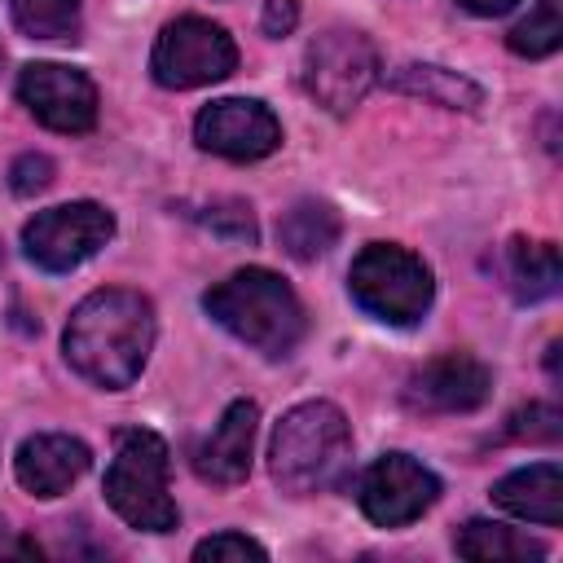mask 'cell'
Wrapping results in <instances>:
<instances>
[{"mask_svg": "<svg viewBox=\"0 0 563 563\" xmlns=\"http://www.w3.org/2000/svg\"><path fill=\"white\" fill-rule=\"evenodd\" d=\"M66 361L79 378L123 391L141 378L154 347V303L141 290H92L66 321Z\"/></svg>", "mask_w": 563, "mask_h": 563, "instance_id": "obj_1", "label": "cell"}, {"mask_svg": "<svg viewBox=\"0 0 563 563\" xmlns=\"http://www.w3.org/2000/svg\"><path fill=\"white\" fill-rule=\"evenodd\" d=\"M352 466V427L339 405L330 400H303L295 405L268 444V471L282 493L312 497L334 484H343Z\"/></svg>", "mask_w": 563, "mask_h": 563, "instance_id": "obj_2", "label": "cell"}, {"mask_svg": "<svg viewBox=\"0 0 563 563\" xmlns=\"http://www.w3.org/2000/svg\"><path fill=\"white\" fill-rule=\"evenodd\" d=\"M202 308L246 347L264 356H286L303 339V303L286 277L268 268H238L202 295Z\"/></svg>", "mask_w": 563, "mask_h": 563, "instance_id": "obj_3", "label": "cell"}, {"mask_svg": "<svg viewBox=\"0 0 563 563\" xmlns=\"http://www.w3.org/2000/svg\"><path fill=\"white\" fill-rule=\"evenodd\" d=\"M167 444L145 427L114 431V457L106 466V501L119 510L123 523L141 532H172L180 510L167 493Z\"/></svg>", "mask_w": 563, "mask_h": 563, "instance_id": "obj_4", "label": "cell"}, {"mask_svg": "<svg viewBox=\"0 0 563 563\" xmlns=\"http://www.w3.org/2000/svg\"><path fill=\"white\" fill-rule=\"evenodd\" d=\"M347 290L369 317H378L387 325H413L427 317L435 282H431V268L422 264V255H413L396 242H369L352 260Z\"/></svg>", "mask_w": 563, "mask_h": 563, "instance_id": "obj_5", "label": "cell"}, {"mask_svg": "<svg viewBox=\"0 0 563 563\" xmlns=\"http://www.w3.org/2000/svg\"><path fill=\"white\" fill-rule=\"evenodd\" d=\"M378 79V48L352 26L321 31L303 53V88L330 114H352Z\"/></svg>", "mask_w": 563, "mask_h": 563, "instance_id": "obj_6", "label": "cell"}, {"mask_svg": "<svg viewBox=\"0 0 563 563\" xmlns=\"http://www.w3.org/2000/svg\"><path fill=\"white\" fill-rule=\"evenodd\" d=\"M238 66V44L220 22L207 18H176L158 31L154 53H150V70L163 88H202L216 84L224 75H233Z\"/></svg>", "mask_w": 563, "mask_h": 563, "instance_id": "obj_7", "label": "cell"}, {"mask_svg": "<svg viewBox=\"0 0 563 563\" xmlns=\"http://www.w3.org/2000/svg\"><path fill=\"white\" fill-rule=\"evenodd\" d=\"M114 233V216L101 202H62L48 211H35L22 224L26 260L44 273H70L84 260H92Z\"/></svg>", "mask_w": 563, "mask_h": 563, "instance_id": "obj_8", "label": "cell"}, {"mask_svg": "<svg viewBox=\"0 0 563 563\" xmlns=\"http://www.w3.org/2000/svg\"><path fill=\"white\" fill-rule=\"evenodd\" d=\"M435 497H440L435 471H427L409 453H383L374 466H365V475L356 484V501H361L365 519L378 528L413 523L422 510L435 506Z\"/></svg>", "mask_w": 563, "mask_h": 563, "instance_id": "obj_9", "label": "cell"}, {"mask_svg": "<svg viewBox=\"0 0 563 563\" xmlns=\"http://www.w3.org/2000/svg\"><path fill=\"white\" fill-rule=\"evenodd\" d=\"M194 136L207 154L233 158V163H255L282 145V123L264 101L251 97H220L198 110Z\"/></svg>", "mask_w": 563, "mask_h": 563, "instance_id": "obj_10", "label": "cell"}, {"mask_svg": "<svg viewBox=\"0 0 563 563\" xmlns=\"http://www.w3.org/2000/svg\"><path fill=\"white\" fill-rule=\"evenodd\" d=\"M18 97L22 106L53 132H88L97 123V88L84 70L62 66V62H31L18 75Z\"/></svg>", "mask_w": 563, "mask_h": 563, "instance_id": "obj_11", "label": "cell"}, {"mask_svg": "<svg viewBox=\"0 0 563 563\" xmlns=\"http://www.w3.org/2000/svg\"><path fill=\"white\" fill-rule=\"evenodd\" d=\"M488 391H493V374L479 356L444 352L409 374L405 405L413 413H471L488 400Z\"/></svg>", "mask_w": 563, "mask_h": 563, "instance_id": "obj_12", "label": "cell"}, {"mask_svg": "<svg viewBox=\"0 0 563 563\" xmlns=\"http://www.w3.org/2000/svg\"><path fill=\"white\" fill-rule=\"evenodd\" d=\"M255 422H260V405L255 400H233L216 431L194 449V471L202 484L216 488H233L251 475V449H255Z\"/></svg>", "mask_w": 563, "mask_h": 563, "instance_id": "obj_13", "label": "cell"}, {"mask_svg": "<svg viewBox=\"0 0 563 563\" xmlns=\"http://www.w3.org/2000/svg\"><path fill=\"white\" fill-rule=\"evenodd\" d=\"M88 462H92V453L84 440L44 431V435L22 440V449L13 457V475L31 497H57L88 471Z\"/></svg>", "mask_w": 563, "mask_h": 563, "instance_id": "obj_14", "label": "cell"}, {"mask_svg": "<svg viewBox=\"0 0 563 563\" xmlns=\"http://www.w3.org/2000/svg\"><path fill=\"white\" fill-rule=\"evenodd\" d=\"M493 501L515 515V519H528V523H563V471L559 462H532V466H519L510 475H501L493 484Z\"/></svg>", "mask_w": 563, "mask_h": 563, "instance_id": "obj_15", "label": "cell"}, {"mask_svg": "<svg viewBox=\"0 0 563 563\" xmlns=\"http://www.w3.org/2000/svg\"><path fill=\"white\" fill-rule=\"evenodd\" d=\"M501 273H506V286H510V295H515L519 303H541V299H550V295L559 290V282H563L559 246H554V242H523V238H515V242L506 246Z\"/></svg>", "mask_w": 563, "mask_h": 563, "instance_id": "obj_16", "label": "cell"}, {"mask_svg": "<svg viewBox=\"0 0 563 563\" xmlns=\"http://www.w3.org/2000/svg\"><path fill=\"white\" fill-rule=\"evenodd\" d=\"M387 84L396 92H409V97H422L431 106H444V110H466L475 114L484 106V92L479 84H471L466 75L457 70H444V66H427V62H409V66H396L387 75Z\"/></svg>", "mask_w": 563, "mask_h": 563, "instance_id": "obj_17", "label": "cell"}, {"mask_svg": "<svg viewBox=\"0 0 563 563\" xmlns=\"http://www.w3.org/2000/svg\"><path fill=\"white\" fill-rule=\"evenodd\" d=\"M339 211L321 198H299L282 220H277V242L290 260H321L339 242Z\"/></svg>", "mask_w": 563, "mask_h": 563, "instance_id": "obj_18", "label": "cell"}, {"mask_svg": "<svg viewBox=\"0 0 563 563\" xmlns=\"http://www.w3.org/2000/svg\"><path fill=\"white\" fill-rule=\"evenodd\" d=\"M453 545H457L462 559H475V563H528V559H545V545L541 541H532L519 528L493 523V519L462 523V532H457Z\"/></svg>", "mask_w": 563, "mask_h": 563, "instance_id": "obj_19", "label": "cell"}, {"mask_svg": "<svg viewBox=\"0 0 563 563\" xmlns=\"http://www.w3.org/2000/svg\"><path fill=\"white\" fill-rule=\"evenodd\" d=\"M510 53L519 57H550L563 44V0H537L528 18H519L506 35Z\"/></svg>", "mask_w": 563, "mask_h": 563, "instance_id": "obj_20", "label": "cell"}, {"mask_svg": "<svg viewBox=\"0 0 563 563\" xmlns=\"http://www.w3.org/2000/svg\"><path fill=\"white\" fill-rule=\"evenodd\" d=\"M13 22L31 40H75L79 35V0H9Z\"/></svg>", "mask_w": 563, "mask_h": 563, "instance_id": "obj_21", "label": "cell"}, {"mask_svg": "<svg viewBox=\"0 0 563 563\" xmlns=\"http://www.w3.org/2000/svg\"><path fill=\"white\" fill-rule=\"evenodd\" d=\"M563 435V413L554 405H523L506 418V440H528V444H554Z\"/></svg>", "mask_w": 563, "mask_h": 563, "instance_id": "obj_22", "label": "cell"}, {"mask_svg": "<svg viewBox=\"0 0 563 563\" xmlns=\"http://www.w3.org/2000/svg\"><path fill=\"white\" fill-rule=\"evenodd\" d=\"M202 229H211V233H220V238H229V242H255V216H251V207L246 202H211V207H198V211H189Z\"/></svg>", "mask_w": 563, "mask_h": 563, "instance_id": "obj_23", "label": "cell"}, {"mask_svg": "<svg viewBox=\"0 0 563 563\" xmlns=\"http://www.w3.org/2000/svg\"><path fill=\"white\" fill-rule=\"evenodd\" d=\"M194 559L198 563H229V559H238V563H246V559L264 563L268 550L260 541H251L246 532H216V537H207V541L194 545Z\"/></svg>", "mask_w": 563, "mask_h": 563, "instance_id": "obj_24", "label": "cell"}, {"mask_svg": "<svg viewBox=\"0 0 563 563\" xmlns=\"http://www.w3.org/2000/svg\"><path fill=\"white\" fill-rule=\"evenodd\" d=\"M53 185V158L48 154H22V158H13V167H9V189L18 194V198H31V194H40V189H48Z\"/></svg>", "mask_w": 563, "mask_h": 563, "instance_id": "obj_25", "label": "cell"}, {"mask_svg": "<svg viewBox=\"0 0 563 563\" xmlns=\"http://www.w3.org/2000/svg\"><path fill=\"white\" fill-rule=\"evenodd\" d=\"M295 22H299V0H268V4H264V13H260L264 35H273V40L290 35V31H295Z\"/></svg>", "mask_w": 563, "mask_h": 563, "instance_id": "obj_26", "label": "cell"}, {"mask_svg": "<svg viewBox=\"0 0 563 563\" xmlns=\"http://www.w3.org/2000/svg\"><path fill=\"white\" fill-rule=\"evenodd\" d=\"M466 13H475V18H497V13H510L519 0H457Z\"/></svg>", "mask_w": 563, "mask_h": 563, "instance_id": "obj_27", "label": "cell"}, {"mask_svg": "<svg viewBox=\"0 0 563 563\" xmlns=\"http://www.w3.org/2000/svg\"><path fill=\"white\" fill-rule=\"evenodd\" d=\"M4 541H9V528H4V519H0V554H9V545H4Z\"/></svg>", "mask_w": 563, "mask_h": 563, "instance_id": "obj_28", "label": "cell"}, {"mask_svg": "<svg viewBox=\"0 0 563 563\" xmlns=\"http://www.w3.org/2000/svg\"><path fill=\"white\" fill-rule=\"evenodd\" d=\"M0 264H4V251H0Z\"/></svg>", "mask_w": 563, "mask_h": 563, "instance_id": "obj_29", "label": "cell"}]
</instances>
